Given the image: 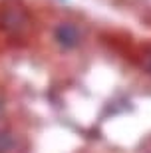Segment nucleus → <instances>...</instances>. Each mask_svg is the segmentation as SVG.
Returning <instances> with one entry per match:
<instances>
[{
    "label": "nucleus",
    "instance_id": "f03ea898",
    "mask_svg": "<svg viewBox=\"0 0 151 153\" xmlns=\"http://www.w3.org/2000/svg\"><path fill=\"white\" fill-rule=\"evenodd\" d=\"M54 40L62 50H74L82 42V30L72 22H60L54 28Z\"/></svg>",
    "mask_w": 151,
    "mask_h": 153
},
{
    "label": "nucleus",
    "instance_id": "39448f33",
    "mask_svg": "<svg viewBox=\"0 0 151 153\" xmlns=\"http://www.w3.org/2000/svg\"><path fill=\"white\" fill-rule=\"evenodd\" d=\"M145 64H147V68H149V72H151V50L147 52V56H145Z\"/></svg>",
    "mask_w": 151,
    "mask_h": 153
},
{
    "label": "nucleus",
    "instance_id": "7ed1b4c3",
    "mask_svg": "<svg viewBox=\"0 0 151 153\" xmlns=\"http://www.w3.org/2000/svg\"><path fill=\"white\" fill-rule=\"evenodd\" d=\"M22 151V139L16 131L0 129V153H20Z\"/></svg>",
    "mask_w": 151,
    "mask_h": 153
},
{
    "label": "nucleus",
    "instance_id": "f257e3e1",
    "mask_svg": "<svg viewBox=\"0 0 151 153\" xmlns=\"http://www.w3.org/2000/svg\"><path fill=\"white\" fill-rule=\"evenodd\" d=\"M0 26L10 36H26L32 30V18L20 4H8L0 12Z\"/></svg>",
    "mask_w": 151,
    "mask_h": 153
},
{
    "label": "nucleus",
    "instance_id": "20e7f679",
    "mask_svg": "<svg viewBox=\"0 0 151 153\" xmlns=\"http://www.w3.org/2000/svg\"><path fill=\"white\" fill-rule=\"evenodd\" d=\"M6 119V105H4V97H2V94H0V123Z\"/></svg>",
    "mask_w": 151,
    "mask_h": 153
}]
</instances>
